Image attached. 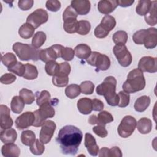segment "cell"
<instances>
[{
  "mask_svg": "<svg viewBox=\"0 0 157 157\" xmlns=\"http://www.w3.org/2000/svg\"><path fill=\"white\" fill-rule=\"evenodd\" d=\"M82 139L83 134L80 129L73 125H66L59 130L56 141L63 154L74 156L78 151Z\"/></svg>",
  "mask_w": 157,
  "mask_h": 157,
  "instance_id": "6da1fadb",
  "label": "cell"
},
{
  "mask_svg": "<svg viewBox=\"0 0 157 157\" xmlns=\"http://www.w3.org/2000/svg\"><path fill=\"white\" fill-rule=\"evenodd\" d=\"M117 80L113 76L105 77L104 81L96 89V93L104 96L107 104L110 106H117L118 104L119 97L116 93Z\"/></svg>",
  "mask_w": 157,
  "mask_h": 157,
  "instance_id": "7a4b0ae2",
  "label": "cell"
},
{
  "mask_svg": "<svg viewBox=\"0 0 157 157\" xmlns=\"http://www.w3.org/2000/svg\"><path fill=\"white\" fill-rule=\"evenodd\" d=\"M145 79L143 72L139 69H134L131 71L126 80L122 85L124 91L128 93H134L142 90L145 86Z\"/></svg>",
  "mask_w": 157,
  "mask_h": 157,
  "instance_id": "3957f363",
  "label": "cell"
},
{
  "mask_svg": "<svg viewBox=\"0 0 157 157\" xmlns=\"http://www.w3.org/2000/svg\"><path fill=\"white\" fill-rule=\"evenodd\" d=\"M12 49L18 58L22 61H37L39 59V50L34 48L32 45L23 44L21 42H15Z\"/></svg>",
  "mask_w": 157,
  "mask_h": 157,
  "instance_id": "277c9868",
  "label": "cell"
},
{
  "mask_svg": "<svg viewBox=\"0 0 157 157\" xmlns=\"http://www.w3.org/2000/svg\"><path fill=\"white\" fill-rule=\"evenodd\" d=\"M34 114L35 115V121L33 126L40 127L42 126L47 118L54 117L55 111L50 102H48L39 106V109L35 110Z\"/></svg>",
  "mask_w": 157,
  "mask_h": 157,
  "instance_id": "5b68a950",
  "label": "cell"
},
{
  "mask_svg": "<svg viewBox=\"0 0 157 157\" xmlns=\"http://www.w3.org/2000/svg\"><path fill=\"white\" fill-rule=\"evenodd\" d=\"M86 60L90 65L96 67L99 71H106L110 66L109 58L107 55L98 52H91L90 56Z\"/></svg>",
  "mask_w": 157,
  "mask_h": 157,
  "instance_id": "8992f818",
  "label": "cell"
},
{
  "mask_svg": "<svg viewBox=\"0 0 157 157\" xmlns=\"http://www.w3.org/2000/svg\"><path fill=\"white\" fill-rule=\"evenodd\" d=\"M137 125V121L134 117L126 115L123 118L117 128L119 136L123 138H127L132 135Z\"/></svg>",
  "mask_w": 157,
  "mask_h": 157,
  "instance_id": "52a82bcc",
  "label": "cell"
},
{
  "mask_svg": "<svg viewBox=\"0 0 157 157\" xmlns=\"http://www.w3.org/2000/svg\"><path fill=\"white\" fill-rule=\"evenodd\" d=\"M63 47L61 45L55 44L49 48L40 50L39 59L45 63L55 61L58 58H61V52Z\"/></svg>",
  "mask_w": 157,
  "mask_h": 157,
  "instance_id": "ba28073f",
  "label": "cell"
},
{
  "mask_svg": "<svg viewBox=\"0 0 157 157\" xmlns=\"http://www.w3.org/2000/svg\"><path fill=\"white\" fill-rule=\"evenodd\" d=\"M113 52L121 66L128 67L131 64L132 55L125 45H115L113 48Z\"/></svg>",
  "mask_w": 157,
  "mask_h": 157,
  "instance_id": "9c48e42d",
  "label": "cell"
},
{
  "mask_svg": "<svg viewBox=\"0 0 157 157\" xmlns=\"http://www.w3.org/2000/svg\"><path fill=\"white\" fill-rule=\"evenodd\" d=\"M48 19L47 12L43 9H37L29 14L26 18V23L31 25L35 29L45 23Z\"/></svg>",
  "mask_w": 157,
  "mask_h": 157,
  "instance_id": "30bf717a",
  "label": "cell"
},
{
  "mask_svg": "<svg viewBox=\"0 0 157 157\" xmlns=\"http://www.w3.org/2000/svg\"><path fill=\"white\" fill-rule=\"evenodd\" d=\"M56 126L52 120H47L42 124L39 133V140L44 144H48L53 136Z\"/></svg>",
  "mask_w": 157,
  "mask_h": 157,
  "instance_id": "8fae6325",
  "label": "cell"
},
{
  "mask_svg": "<svg viewBox=\"0 0 157 157\" xmlns=\"http://www.w3.org/2000/svg\"><path fill=\"white\" fill-rule=\"evenodd\" d=\"M138 69H140L142 72H156L157 58L149 56L141 58L138 63Z\"/></svg>",
  "mask_w": 157,
  "mask_h": 157,
  "instance_id": "7c38bea8",
  "label": "cell"
},
{
  "mask_svg": "<svg viewBox=\"0 0 157 157\" xmlns=\"http://www.w3.org/2000/svg\"><path fill=\"white\" fill-rule=\"evenodd\" d=\"M35 121L34 112H26L18 116L15 121L16 128L18 129H24L33 126Z\"/></svg>",
  "mask_w": 157,
  "mask_h": 157,
  "instance_id": "4fadbf2b",
  "label": "cell"
},
{
  "mask_svg": "<svg viewBox=\"0 0 157 157\" xmlns=\"http://www.w3.org/2000/svg\"><path fill=\"white\" fill-rule=\"evenodd\" d=\"M10 113V109L7 105L3 104L0 105V126L2 129L10 128L13 125V121Z\"/></svg>",
  "mask_w": 157,
  "mask_h": 157,
  "instance_id": "5bb4252c",
  "label": "cell"
},
{
  "mask_svg": "<svg viewBox=\"0 0 157 157\" xmlns=\"http://www.w3.org/2000/svg\"><path fill=\"white\" fill-rule=\"evenodd\" d=\"M143 44L147 49H152L157 45V31L155 28H149L147 29Z\"/></svg>",
  "mask_w": 157,
  "mask_h": 157,
  "instance_id": "9a60e30c",
  "label": "cell"
},
{
  "mask_svg": "<svg viewBox=\"0 0 157 157\" xmlns=\"http://www.w3.org/2000/svg\"><path fill=\"white\" fill-rule=\"evenodd\" d=\"M71 6L76 11L78 15H85L90 12L91 3L87 0H72Z\"/></svg>",
  "mask_w": 157,
  "mask_h": 157,
  "instance_id": "2e32d148",
  "label": "cell"
},
{
  "mask_svg": "<svg viewBox=\"0 0 157 157\" xmlns=\"http://www.w3.org/2000/svg\"><path fill=\"white\" fill-rule=\"evenodd\" d=\"M117 0H101L98 3V9L101 13L108 15L118 6Z\"/></svg>",
  "mask_w": 157,
  "mask_h": 157,
  "instance_id": "e0dca14e",
  "label": "cell"
},
{
  "mask_svg": "<svg viewBox=\"0 0 157 157\" xmlns=\"http://www.w3.org/2000/svg\"><path fill=\"white\" fill-rule=\"evenodd\" d=\"M85 146L90 155L96 156L98 155L99 149L96 144L95 138L90 133H86L85 136Z\"/></svg>",
  "mask_w": 157,
  "mask_h": 157,
  "instance_id": "ac0fdd59",
  "label": "cell"
},
{
  "mask_svg": "<svg viewBox=\"0 0 157 157\" xmlns=\"http://www.w3.org/2000/svg\"><path fill=\"white\" fill-rule=\"evenodd\" d=\"M1 153L5 157H18L20 154V150L16 144L9 143L2 145Z\"/></svg>",
  "mask_w": 157,
  "mask_h": 157,
  "instance_id": "d6986e66",
  "label": "cell"
},
{
  "mask_svg": "<svg viewBox=\"0 0 157 157\" xmlns=\"http://www.w3.org/2000/svg\"><path fill=\"white\" fill-rule=\"evenodd\" d=\"M77 105L78 111L83 115H88L93 110L92 100L88 98H80L77 101Z\"/></svg>",
  "mask_w": 157,
  "mask_h": 157,
  "instance_id": "ffe728a7",
  "label": "cell"
},
{
  "mask_svg": "<svg viewBox=\"0 0 157 157\" xmlns=\"http://www.w3.org/2000/svg\"><path fill=\"white\" fill-rule=\"evenodd\" d=\"M17 137V133L13 128H7L1 131L0 139L4 144L13 143Z\"/></svg>",
  "mask_w": 157,
  "mask_h": 157,
  "instance_id": "44dd1931",
  "label": "cell"
},
{
  "mask_svg": "<svg viewBox=\"0 0 157 157\" xmlns=\"http://www.w3.org/2000/svg\"><path fill=\"white\" fill-rule=\"evenodd\" d=\"M90 47L85 44H80L74 48L75 56L82 59H86L91 53Z\"/></svg>",
  "mask_w": 157,
  "mask_h": 157,
  "instance_id": "7402d4cb",
  "label": "cell"
},
{
  "mask_svg": "<svg viewBox=\"0 0 157 157\" xmlns=\"http://www.w3.org/2000/svg\"><path fill=\"white\" fill-rule=\"evenodd\" d=\"M152 122L149 118L144 117L140 118L137 122L136 128L139 132L142 134H148L152 129Z\"/></svg>",
  "mask_w": 157,
  "mask_h": 157,
  "instance_id": "603a6c76",
  "label": "cell"
},
{
  "mask_svg": "<svg viewBox=\"0 0 157 157\" xmlns=\"http://www.w3.org/2000/svg\"><path fill=\"white\" fill-rule=\"evenodd\" d=\"M150 98L148 96L144 95L139 97L134 102V107L135 110L138 112H144L150 105Z\"/></svg>",
  "mask_w": 157,
  "mask_h": 157,
  "instance_id": "cb8c5ba5",
  "label": "cell"
},
{
  "mask_svg": "<svg viewBox=\"0 0 157 157\" xmlns=\"http://www.w3.org/2000/svg\"><path fill=\"white\" fill-rule=\"evenodd\" d=\"M146 23L150 26H155L156 25V1H153L151 2V6L149 12L144 16Z\"/></svg>",
  "mask_w": 157,
  "mask_h": 157,
  "instance_id": "d4e9b609",
  "label": "cell"
},
{
  "mask_svg": "<svg viewBox=\"0 0 157 157\" xmlns=\"http://www.w3.org/2000/svg\"><path fill=\"white\" fill-rule=\"evenodd\" d=\"M35 28L29 23H23L18 29V34L21 38L28 39L31 38L34 33Z\"/></svg>",
  "mask_w": 157,
  "mask_h": 157,
  "instance_id": "484cf974",
  "label": "cell"
},
{
  "mask_svg": "<svg viewBox=\"0 0 157 157\" xmlns=\"http://www.w3.org/2000/svg\"><path fill=\"white\" fill-rule=\"evenodd\" d=\"M63 21V28L66 33L69 34L77 33L78 26V21L77 18H67Z\"/></svg>",
  "mask_w": 157,
  "mask_h": 157,
  "instance_id": "4316f807",
  "label": "cell"
},
{
  "mask_svg": "<svg viewBox=\"0 0 157 157\" xmlns=\"http://www.w3.org/2000/svg\"><path fill=\"white\" fill-rule=\"evenodd\" d=\"M25 104L24 101L20 96H13L10 102V108L12 111L17 114L20 113L23 110Z\"/></svg>",
  "mask_w": 157,
  "mask_h": 157,
  "instance_id": "83f0119b",
  "label": "cell"
},
{
  "mask_svg": "<svg viewBox=\"0 0 157 157\" xmlns=\"http://www.w3.org/2000/svg\"><path fill=\"white\" fill-rule=\"evenodd\" d=\"M151 2L150 0H139L136 7V13L140 16H145L150 10Z\"/></svg>",
  "mask_w": 157,
  "mask_h": 157,
  "instance_id": "f1b7e54d",
  "label": "cell"
},
{
  "mask_svg": "<svg viewBox=\"0 0 157 157\" xmlns=\"http://www.w3.org/2000/svg\"><path fill=\"white\" fill-rule=\"evenodd\" d=\"M99 25L104 30L110 32L115 28L116 25V20L113 17L106 15L102 18Z\"/></svg>",
  "mask_w": 157,
  "mask_h": 157,
  "instance_id": "f546056e",
  "label": "cell"
},
{
  "mask_svg": "<svg viewBox=\"0 0 157 157\" xmlns=\"http://www.w3.org/2000/svg\"><path fill=\"white\" fill-rule=\"evenodd\" d=\"M36 140V134L31 130L23 131L21 134V141L26 146H31Z\"/></svg>",
  "mask_w": 157,
  "mask_h": 157,
  "instance_id": "4dcf8cb0",
  "label": "cell"
},
{
  "mask_svg": "<svg viewBox=\"0 0 157 157\" xmlns=\"http://www.w3.org/2000/svg\"><path fill=\"white\" fill-rule=\"evenodd\" d=\"M113 121V117L110 113L107 111L103 110L101 111L98 116L96 124L98 125H103L105 126L106 124L110 123Z\"/></svg>",
  "mask_w": 157,
  "mask_h": 157,
  "instance_id": "1f68e13d",
  "label": "cell"
},
{
  "mask_svg": "<svg viewBox=\"0 0 157 157\" xmlns=\"http://www.w3.org/2000/svg\"><path fill=\"white\" fill-rule=\"evenodd\" d=\"M25 66V72L23 75V78L26 80H34L38 76V71L34 65L29 63H26Z\"/></svg>",
  "mask_w": 157,
  "mask_h": 157,
  "instance_id": "d6a6232c",
  "label": "cell"
},
{
  "mask_svg": "<svg viewBox=\"0 0 157 157\" xmlns=\"http://www.w3.org/2000/svg\"><path fill=\"white\" fill-rule=\"evenodd\" d=\"M46 34L43 31H38L33 36L31 45L36 48H39L40 47L43 45L46 40Z\"/></svg>",
  "mask_w": 157,
  "mask_h": 157,
  "instance_id": "836d02e7",
  "label": "cell"
},
{
  "mask_svg": "<svg viewBox=\"0 0 157 157\" xmlns=\"http://www.w3.org/2000/svg\"><path fill=\"white\" fill-rule=\"evenodd\" d=\"M128 39V34L124 31H118L112 36V40L116 45H125Z\"/></svg>",
  "mask_w": 157,
  "mask_h": 157,
  "instance_id": "e575fe53",
  "label": "cell"
},
{
  "mask_svg": "<svg viewBox=\"0 0 157 157\" xmlns=\"http://www.w3.org/2000/svg\"><path fill=\"white\" fill-rule=\"evenodd\" d=\"M80 86L77 84H71L65 89V94L70 99H74L80 94Z\"/></svg>",
  "mask_w": 157,
  "mask_h": 157,
  "instance_id": "d590c367",
  "label": "cell"
},
{
  "mask_svg": "<svg viewBox=\"0 0 157 157\" xmlns=\"http://www.w3.org/2000/svg\"><path fill=\"white\" fill-rule=\"evenodd\" d=\"M19 96L23 99L26 104H31L35 100L33 92L27 88H22L19 91Z\"/></svg>",
  "mask_w": 157,
  "mask_h": 157,
  "instance_id": "8d00e7d4",
  "label": "cell"
},
{
  "mask_svg": "<svg viewBox=\"0 0 157 157\" xmlns=\"http://www.w3.org/2000/svg\"><path fill=\"white\" fill-rule=\"evenodd\" d=\"M1 61L2 64L7 67V69L13 66L18 62L15 55L10 52H8L2 56Z\"/></svg>",
  "mask_w": 157,
  "mask_h": 157,
  "instance_id": "74e56055",
  "label": "cell"
},
{
  "mask_svg": "<svg viewBox=\"0 0 157 157\" xmlns=\"http://www.w3.org/2000/svg\"><path fill=\"white\" fill-rule=\"evenodd\" d=\"M59 69V64L55 61H50L46 63L45 70L46 73L50 76H54L57 74Z\"/></svg>",
  "mask_w": 157,
  "mask_h": 157,
  "instance_id": "f35d334b",
  "label": "cell"
},
{
  "mask_svg": "<svg viewBox=\"0 0 157 157\" xmlns=\"http://www.w3.org/2000/svg\"><path fill=\"white\" fill-rule=\"evenodd\" d=\"M69 82L68 76L62 75L59 74H56L53 76L52 83L53 84L58 87H64L66 86Z\"/></svg>",
  "mask_w": 157,
  "mask_h": 157,
  "instance_id": "ab89813d",
  "label": "cell"
},
{
  "mask_svg": "<svg viewBox=\"0 0 157 157\" xmlns=\"http://www.w3.org/2000/svg\"><path fill=\"white\" fill-rule=\"evenodd\" d=\"M36 96V103L38 106H40L45 103L50 102L51 96L50 93L47 90H43L40 93L37 92Z\"/></svg>",
  "mask_w": 157,
  "mask_h": 157,
  "instance_id": "60d3db41",
  "label": "cell"
},
{
  "mask_svg": "<svg viewBox=\"0 0 157 157\" xmlns=\"http://www.w3.org/2000/svg\"><path fill=\"white\" fill-rule=\"evenodd\" d=\"M31 152L35 155H41L45 150V147L40 140L38 139H36L34 144L29 147Z\"/></svg>",
  "mask_w": 157,
  "mask_h": 157,
  "instance_id": "b9f144b4",
  "label": "cell"
},
{
  "mask_svg": "<svg viewBox=\"0 0 157 157\" xmlns=\"http://www.w3.org/2000/svg\"><path fill=\"white\" fill-rule=\"evenodd\" d=\"M91 29V24L87 20H80L78 21V26L77 33L82 36L88 34Z\"/></svg>",
  "mask_w": 157,
  "mask_h": 157,
  "instance_id": "7bdbcfd3",
  "label": "cell"
},
{
  "mask_svg": "<svg viewBox=\"0 0 157 157\" xmlns=\"http://www.w3.org/2000/svg\"><path fill=\"white\" fill-rule=\"evenodd\" d=\"M7 70L10 72L17 75L18 76L23 77L25 72V66L21 62H17L13 66L8 68Z\"/></svg>",
  "mask_w": 157,
  "mask_h": 157,
  "instance_id": "ee69618b",
  "label": "cell"
},
{
  "mask_svg": "<svg viewBox=\"0 0 157 157\" xmlns=\"http://www.w3.org/2000/svg\"><path fill=\"white\" fill-rule=\"evenodd\" d=\"M80 91L85 94H91L93 93L94 89V85L91 81H83L80 85Z\"/></svg>",
  "mask_w": 157,
  "mask_h": 157,
  "instance_id": "f6af8a7d",
  "label": "cell"
},
{
  "mask_svg": "<svg viewBox=\"0 0 157 157\" xmlns=\"http://www.w3.org/2000/svg\"><path fill=\"white\" fill-rule=\"evenodd\" d=\"M119 97V102L118 106L120 107H126L129 104L130 95L129 93H126L124 91H121L118 93Z\"/></svg>",
  "mask_w": 157,
  "mask_h": 157,
  "instance_id": "bcb514c9",
  "label": "cell"
},
{
  "mask_svg": "<svg viewBox=\"0 0 157 157\" xmlns=\"http://www.w3.org/2000/svg\"><path fill=\"white\" fill-rule=\"evenodd\" d=\"M75 55L74 50L71 47H63L61 52V58L67 61H71Z\"/></svg>",
  "mask_w": 157,
  "mask_h": 157,
  "instance_id": "7dc6e473",
  "label": "cell"
},
{
  "mask_svg": "<svg viewBox=\"0 0 157 157\" xmlns=\"http://www.w3.org/2000/svg\"><path fill=\"white\" fill-rule=\"evenodd\" d=\"M146 32L147 29H143L134 33V34L132 36V40L134 42L138 45H142Z\"/></svg>",
  "mask_w": 157,
  "mask_h": 157,
  "instance_id": "c3c4849f",
  "label": "cell"
},
{
  "mask_svg": "<svg viewBox=\"0 0 157 157\" xmlns=\"http://www.w3.org/2000/svg\"><path fill=\"white\" fill-rule=\"evenodd\" d=\"M46 8L51 12H57L61 8V2L56 0H50L47 1L45 4Z\"/></svg>",
  "mask_w": 157,
  "mask_h": 157,
  "instance_id": "681fc988",
  "label": "cell"
},
{
  "mask_svg": "<svg viewBox=\"0 0 157 157\" xmlns=\"http://www.w3.org/2000/svg\"><path fill=\"white\" fill-rule=\"evenodd\" d=\"M78 16L77 13L74 9V8L71 6H67L63 13V20H64L67 18H77Z\"/></svg>",
  "mask_w": 157,
  "mask_h": 157,
  "instance_id": "f907efd6",
  "label": "cell"
},
{
  "mask_svg": "<svg viewBox=\"0 0 157 157\" xmlns=\"http://www.w3.org/2000/svg\"><path fill=\"white\" fill-rule=\"evenodd\" d=\"M16 76L10 73H6L2 75L0 78V82L4 85H9L12 83L16 80Z\"/></svg>",
  "mask_w": 157,
  "mask_h": 157,
  "instance_id": "816d5d0a",
  "label": "cell"
},
{
  "mask_svg": "<svg viewBox=\"0 0 157 157\" xmlns=\"http://www.w3.org/2000/svg\"><path fill=\"white\" fill-rule=\"evenodd\" d=\"M92 130L97 136H98L100 137L104 138L108 134L107 131L105 129V126L103 125H97L96 126H94Z\"/></svg>",
  "mask_w": 157,
  "mask_h": 157,
  "instance_id": "f5cc1de1",
  "label": "cell"
},
{
  "mask_svg": "<svg viewBox=\"0 0 157 157\" xmlns=\"http://www.w3.org/2000/svg\"><path fill=\"white\" fill-rule=\"evenodd\" d=\"M71 72V66L67 62L61 63L59 64V69L57 74H60L62 75L68 76Z\"/></svg>",
  "mask_w": 157,
  "mask_h": 157,
  "instance_id": "db71d44e",
  "label": "cell"
},
{
  "mask_svg": "<svg viewBox=\"0 0 157 157\" xmlns=\"http://www.w3.org/2000/svg\"><path fill=\"white\" fill-rule=\"evenodd\" d=\"M33 0H20L18 2V6L22 10H28L33 7Z\"/></svg>",
  "mask_w": 157,
  "mask_h": 157,
  "instance_id": "11a10c76",
  "label": "cell"
},
{
  "mask_svg": "<svg viewBox=\"0 0 157 157\" xmlns=\"http://www.w3.org/2000/svg\"><path fill=\"white\" fill-rule=\"evenodd\" d=\"M109 32L106 31L105 30H104L100 25H98L94 29V36L99 39H103L105 38V37H107L109 34Z\"/></svg>",
  "mask_w": 157,
  "mask_h": 157,
  "instance_id": "9f6ffc18",
  "label": "cell"
},
{
  "mask_svg": "<svg viewBox=\"0 0 157 157\" xmlns=\"http://www.w3.org/2000/svg\"><path fill=\"white\" fill-rule=\"evenodd\" d=\"M104 103L100 99H93L92 100V107L94 111H102L104 109Z\"/></svg>",
  "mask_w": 157,
  "mask_h": 157,
  "instance_id": "6f0895ef",
  "label": "cell"
},
{
  "mask_svg": "<svg viewBox=\"0 0 157 157\" xmlns=\"http://www.w3.org/2000/svg\"><path fill=\"white\" fill-rule=\"evenodd\" d=\"M122 153L118 147H113L109 149V157H121Z\"/></svg>",
  "mask_w": 157,
  "mask_h": 157,
  "instance_id": "680465c9",
  "label": "cell"
},
{
  "mask_svg": "<svg viewBox=\"0 0 157 157\" xmlns=\"http://www.w3.org/2000/svg\"><path fill=\"white\" fill-rule=\"evenodd\" d=\"M134 2V0H118V5L123 7H126L131 6L133 3Z\"/></svg>",
  "mask_w": 157,
  "mask_h": 157,
  "instance_id": "91938a15",
  "label": "cell"
},
{
  "mask_svg": "<svg viewBox=\"0 0 157 157\" xmlns=\"http://www.w3.org/2000/svg\"><path fill=\"white\" fill-rule=\"evenodd\" d=\"M109 148L103 147L99 151V156L100 157H109Z\"/></svg>",
  "mask_w": 157,
  "mask_h": 157,
  "instance_id": "94428289",
  "label": "cell"
},
{
  "mask_svg": "<svg viewBox=\"0 0 157 157\" xmlns=\"http://www.w3.org/2000/svg\"><path fill=\"white\" fill-rule=\"evenodd\" d=\"M96 120H97V116H96L95 115H92L89 117L88 123L90 124H96Z\"/></svg>",
  "mask_w": 157,
  "mask_h": 157,
  "instance_id": "6125c7cd",
  "label": "cell"
}]
</instances>
